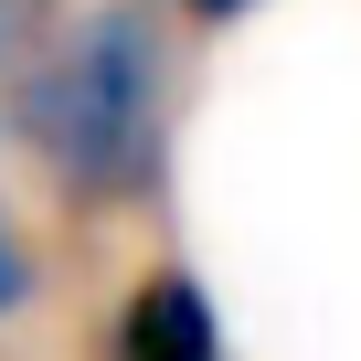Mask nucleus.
Wrapping results in <instances>:
<instances>
[{
  "mask_svg": "<svg viewBox=\"0 0 361 361\" xmlns=\"http://www.w3.org/2000/svg\"><path fill=\"white\" fill-rule=\"evenodd\" d=\"M22 138L75 202H128L159 180L170 149V54L149 11H85L22 75Z\"/></svg>",
  "mask_w": 361,
  "mask_h": 361,
  "instance_id": "f257e3e1",
  "label": "nucleus"
},
{
  "mask_svg": "<svg viewBox=\"0 0 361 361\" xmlns=\"http://www.w3.org/2000/svg\"><path fill=\"white\" fill-rule=\"evenodd\" d=\"M117 361H224V319H213L202 276H180V266L138 276L117 308Z\"/></svg>",
  "mask_w": 361,
  "mask_h": 361,
  "instance_id": "f03ea898",
  "label": "nucleus"
},
{
  "mask_svg": "<svg viewBox=\"0 0 361 361\" xmlns=\"http://www.w3.org/2000/svg\"><path fill=\"white\" fill-rule=\"evenodd\" d=\"M22 308H32V245L0 224V319H22Z\"/></svg>",
  "mask_w": 361,
  "mask_h": 361,
  "instance_id": "7ed1b4c3",
  "label": "nucleus"
},
{
  "mask_svg": "<svg viewBox=\"0 0 361 361\" xmlns=\"http://www.w3.org/2000/svg\"><path fill=\"white\" fill-rule=\"evenodd\" d=\"M192 22H234V11H255V0H180Z\"/></svg>",
  "mask_w": 361,
  "mask_h": 361,
  "instance_id": "20e7f679",
  "label": "nucleus"
},
{
  "mask_svg": "<svg viewBox=\"0 0 361 361\" xmlns=\"http://www.w3.org/2000/svg\"><path fill=\"white\" fill-rule=\"evenodd\" d=\"M0 43H11V0H0Z\"/></svg>",
  "mask_w": 361,
  "mask_h": 361,
  "instance_id": "39448f33",
  "label": "nucleus"
}]
</instances>
